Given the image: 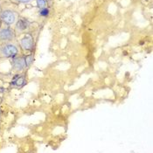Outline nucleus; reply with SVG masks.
Segmentation results:
<instances>
[{
	"instance_id": "1",
	"label": "nucleus",
	"mask_w": 153,
	"mask_h": 153,
	"mask_svg": "<svg viewBox=\"0 0 153 153\" xmlns=\"http://www.w3.org/2000/svg\"><path fill=\"white\" fill-rule=\"evenodd\" d=\"M19 47L16 43H14V41L3 43L1 45L0 56L3 58L12 59L15 56L19 55Z\"/></svg>"
},
{
	"instance_id": "2",
	"label": "nucleus",
	"mask_w": 153,
	"mask_h": 153,
	"mask_svg": "<svg viewBox=\"0 0 153 153\" xmlns=\"http://www.w3.org/2000/svg\"><path fill=\"white\" fill-rule=\"evenodd\" d=\"M19 19V13L12 9H4L0 12V21L5 26H12Z\"/></svg>"
},
{
	"instance_id": "3",
	"label": "nucleus",
	"mask_w": 153,
	"mask_h": 153,
	"mask_svg": "<svg viewBox=\"0 0 153 153\" xmlns=\"http://www.w3.org/2000/svg\"><path fill=\"white\" fill-rule=\"evenodd\" d=\"M15 30L10 26H4L0 28V43H7L13 42L16 39Z\"/></svg>"
},
{
	"instance_id": "4",
	"label": "nucleus",
	"mask_w": 153,
	"mask_h": 153,
	"mask_svg": "<svg viewBox=\"0 0 153 153\" xmlns=\"http://www.w3.org/2000/svg\"><path fill=\"white\" fill-rule=\"evenodd\" d=\"M19 45L24 51H32L34 46V39L30 33H25L19 39Z\"/></svg>"
},
{
	"instance_id": "5",
	"label": "nucleus",
	"mask_w": 153,
	"mask_h": 153,
	"mask_svg": "<svg viewBox=\"0 0 153 153\" xmlns=\"http://www.w3.org/2000/svg\"><path fill=\"white\" fill-rule=\"evenodd\" d=\"M29 26H30V22L27 19L24 18H19L18 21L15 24V28H14L16 34H21L26 32L29 29Z\"/></svg>"
},
{
	"instance_id": "6",
	"label": "nucleus",
	"mask_w": 153,
	"mask_h": 153,
	"mask_svg": "<svg viewBox=\"0 0 153 153\" xmlns=\"http://www.w3.org/2000/svg\"><path fill=\"white\" fill-rule=\"evenodd\" d=\"M12 65L13 70L17 72H21L23 71L26 67H25V57L24 56H15L12 58Z\"/></svg>"
},
{
	"instance_id": "7",
	"label": "nucleus",
	"mask_w": 153,
	"mask_h": 153,
	"mask_svg": "<svg viewBox=\"0 0 153 153\" xmlns=\"http://www.w3.org/2000/svg\"><path fill=\"white\" fill-rule=\"evenodd\" d=\"M25 84V80L24 76H19V78L16 79V81L14 82V85L17 87H22Z\"/></svg>"
},
{
	"instance_id": "8",
	"label": "nucleus",
	"mask_w": 153,
	"mask_h": 153,
	"mask_svg": "<svg viewBox=\"0 0 153 153\" xmlns=\"http://www.w3.org/2000/svg\"><path fill=\"white\" fill-rule=\"evenodd\" d=\"M33 61V57L32 54H28L25 56V67L28 68Z\"/></svg>"
},
{
	"instance_id": "9",
	"label": "nucleus",
	"mask_w": 153,
	"mask_h": 153,
	"mask_svg": "<svg viewBox=\"0 0 153 153\" xmlns=\"http://www.w3.org/2000/svg\"><path fill=\"white\" fill-rule=\"evenodd\" d=\"M35 1L36 4H37V6L39 9H43V8L47 7V0H35Z\"/></svg>"
},
{
	"instance_id": "10",
	"label": "nucleus",
	"mask_w": 153,
	"mask_h": 153,
	"mask_svg": "<svg viewBox=\"0 0 153 153\" xmlns=\"http://www.w3.org/2000/svg\"><path fill=\"white\" fill-rule=\"evenodd\" d=\"M39 14H40V16H43V17H47V16H48V14H49V10H48V8L46 7V8L40 9Z\"/></svg>"
},
{
	"instance_id": "11",
	"label": "nucleus",
	"mask_w": 153,
	"mask_h": 153,
	"mask_svg": "<svg viewBox=\"0 0 153 153\" xmlns=\"http://www.w3.org/2000/svg\"><path fill=\"white\" fill-rule=\"evenodd\" d=\"M14 1L19 4H30V3H33L34 0H14Z\"/></svg>"
},
{
	"instance_id": "12",
	"label": "nucleus",
	"mask_w": 153,
	"mask_h": 153,
	"mask_svg": "<svg viewBox=\"0 0 153 153\" xmlns=\"http://www.w3.org/2000/svg\"><path fill=\"white\" fill-rule=\"evenodd\" d=\"M2 117V111H1V108H0V118Z\"/></svg>"
},
{
	"instance_id": "13",
	"label": "nucleus",
	"mask_w": 153,
	"mask_h": 153,
	"mask_svg": "<svg viewBox=\"0 0 153 153\" xmlns=\"http://www.w3.org/2000/svg\"><path fill=\"white\" fill-rule=\"evenodd\" d=\"M0 51H1V43H0Z\"/></svg>"
}]
</instances>
